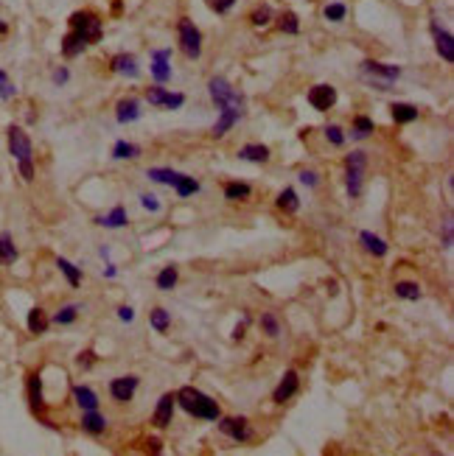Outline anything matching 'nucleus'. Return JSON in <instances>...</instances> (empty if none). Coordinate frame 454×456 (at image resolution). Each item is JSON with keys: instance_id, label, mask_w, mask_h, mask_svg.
<instances>
[{"instance_id": "19", "label": "nucleus", "mask_w": 454, "mask_h": 456, "mask_svg": "<svg viewBox=\"0 0 454 456\" xmlns=\"http://www.w3.org/2000/svg\"><path fill=\"white\" fill-rule=\"evenodd\" d=\"M28 403H31V412L42 415L45 412V397H42V378L37 373L28 375Z\"/></svg>"}, {"instance_id": "56", "label": "nucleus", "mask_w": 454, "mask_h": 456, "mask_svg": "<svg viewBox=\"0 0 454 456\" xmlns=\"http://www.w3.org/2000/svg\"><path fill=\"white\" fill-rule=\"evenodd\" d=\"M6 31H9V26H6L3 20H0V34H6Z\"/></svg>"}, {"instance_id": "26", "label": "nucleus", "mask_w": 454, "mask_h": 456, "mask_svg": "<svg viewBox=\"0 0 454 456\" xmlns=\"http://www.w3.org/2000/svg\"><path fill=\"white\" fill-rule=\"evenodd\" d=\"M373 132H376L373 118H368V115H357V118H353V126H350V140H368Z\"/></svg>"}, {"instance_id": "35", "label": "nucleus", "mask_w": 454, "mask_h": 456, "mask_svg": "<svg viewBox=\"0 0 454 456\" xmlns=\"http://www.w3.org/2000/svg\"><path fill=\"white\" fill-rule=\"evenodd\" d=\"M252 196V188L247 182H227L225 185V199L227 201H247Z\"/></svg>"}, {"instance_id": "20", "label": "nucleus", "mask_w": 454, "mask_h": 456, "mask_svg": "<svg viewBox=\"0 0 454 456\" xmlns=\"http://www.w3.org/2000/svg\"><path fill=\"white\" fill-rule=\"evenodd\" d=\"M82 428L87 431V434H93V437H98V434H104L107 431V417L101 415L98 409H90V412H82Z\"/></svg>"}, {"instance_id": "55", "label": "nucleus", "mask_w": 454, "mask_h": 456, "mask_svg": "<svg viewBox=\"0 0 454 456\" xmlns=\"http://www.w3.org/2000/svg\"><path fill=\"white\" fill-rule=\"evenodd\" d=\"M115 275H118L115 264H107V269H104V277H115Z\"/></svg>"}, {"instance_id": "49", "label": "nucleus", "mask_w": 454, "mask_h": 456, "mask_svg": "<svg viewBox=\"0 0 454 456\" xmlns=\"http://www.w3.org/2000/svg\"><path fill=\"white\" fill-rule=\"evenodd\" d=\"M451 230H454V224L446 221V224H443V249H451V244H454V232H451Z\"/></svg>"}, {"instance_id": "25", "label": "nucleus", "mask_w": 454, "mask_h": 456, "mask_svg": "<svg viewBox=\"0 0 454 456\" xmlns=\"http://www.w3.org/2000/svg\"><path fill=\"white\" fill-rule=\"evenodd\" d=\"M113 70L121 73V76H129V79H138L140 76V68H138V59L132 54H118L113 59Z\"/></svg>"}, {"instance_id": "53", "label": "nucleus", "mask_w": 454, "mask_h": 456, "mask_svg": "<svg viewBox=\"0 0 454 456\" xmlns=\"http://www.w3.org/2000/svg\"><path fill=\"white\" fill-rule=\"evenodd\" d=\"M12 95H15V87L3 79V81H0V98H12Z\"/></svg>"}, {"instance_id": "33", "label": "nucleus", "mask_w": 454, "mask_h": 456, "mask_svg": "<svg viewBox=\"0 0 454 456\" xmlns=\"http://www.w3.org/2000/svg\"><path fill=\"white\" fill-rule=\"evenodd\" d=\"M146 177H149L151 182H160V185L174 188V185H177V179H180L182 174H180V171H174V168H149V171H146Z\"/></svg>"}, {"instance_id": "18", "label": "nucleus", "mask_w": 454, "mask_h": 456, "mask_svg": "<svg viewBox=\"0 0 454 456\" xmlns=\"http://www.w3.org/2000/svg\"><path fill=\"white\" fill-rule=\"evenodd\" d=\"M238 160H244V163H256V166H264V163H269V148H267V146H261V143H247V146H241V148H238Z\"/></svg>"}, {"instance_id": "14", "label": "nucleus", "mask_w": 454, "mask_h": 456, "mask_svg": "<svg viewBox=\"0 0 454 456\" xmlns=\"http://www.w3.org/2000/svg\"><path fill=\"white\" fill-rule=\"evenodd\" d=\"M297 392H300V375H297V370H286L283 378H281V384H278L275 392H272V400H275V403H286V400H292Z\"/></svg>"}, {"instance_id": "16", "label": "nucleus", "mask_w": 454, "mask_h": 456, "mask_svg": "<svg viewBox=\"0 0 454 456\" xmlns=\"http://www.w3.org/2000/svg\"><path fill=\"white\" fill-rule=\"evenodd\" d=\"M138 118H140V101L138 98H121L118 107H115V121L121 126H126V123H135Z\"/></svg>"}, {"instance_id": "11", "label": "nucleus", "mask_w": 454, "mask_h": 456, "mask_svg": "<svg viewBox=\"0 0 454 456\" xmlns=\"http://www.w3.org/2000/svg\"><path fill=\"white\" fill-rule=\"evenodd\" d=\"M138 386H140V378H138V375L113 378V381H110V397H113L115 403H129V400L135 397Z\"/></svg>"}, {"instance_id": "13", "label": "nucleus", "mask_w": 454, "mask_h": 456, "mask_svg": "<svg viewBox=\"0 0 454 456\" xmlns=\"http://www.w3.org/2000/svg\"><path fill=\"white\" fill-rule=\"evenodd\" d=\"M149 70H151V79H155L158 84L171 81V50H169V48L155 50V54H151V65H149Z\"/></svg>"}, {"instance_id": "12", "label": "nucleus", "mask_w": 454, "mask_h": 456, "mask_svg": "<svg viewBox=\"0 0 454 456\" xmlns=\"http://www.w3.org/2000/svg\"><path fill=\"white\" fill-rule=\"evenodd\" d=\"M174 409H177V395L174 392L160 395L158 406H155V415H151V423H155L158 428H169L171 420H174Z\"/></svg>"}, {"instance_id": "52", "label": "nucleus", "mask_w": 454, "mask_h": 456, "mask_svg": "<svg viewBox=\"0 0 454 456\" xmlns=\"http://www.w3.org/2000/svg\"><path fill=\"white\" fill-rule=\"evenodd\" d=\"M68 79H70V73H68V68H59L57 73H54V81L62 87V84H68Z\"/></svg>"}, {"instance_id": "8", "label": "nucleus", "mask_w": 454, "mask_h": 456, "mask_svg": "<svg viewBox=\"0 0 454 456\" xmlns=\"http://www.w3.org/2000/svg\"><path fill=\"white\" fill-rule=\"evenodd\" d=\"M146 101L151 107H163V110H182L185 104V95L182 92H169L166 87H149L146 90Z\"/></svg>"}, {"instance_id": "10", "label": "nucleus", "mask_w": 454, "mask_h": 456, "mask_svg": "<svg viewBox=\"0 0 454 456\" xmlns=\"http://www.w3.org/2000/svg\"><path fill=\"white\" fill-rule=\"evenodd\" d=\"M306 98H309L312 110L328 112V110H334V104H337V87H331V84H314V87L309 90Z\"/></svg>"}, {"instance_id": "45", "label": "nucleus", "mask_w": 454, "mask_h": 456, "mask_svg": "<svg viewBox=\"0 0 454 456\" xmlns=\"http://www.w3.org/2000/svg\"><path fill=\"white\" fill-rule=\"evenodd\" d=\"M140 205H143V210H149V213H160V210H163V205L158 201L155 193H140Z\"/></svg>"}, {"instance_id": "27", "label": "nucleus", "mask_w": 454, "mask_h": 456, "mask_svg": "<svg viewBox=\"0 0 454 456\" xmlns=\"http://www.w3.org/2000/svg\"><path fill=\"white\" fill-rule=\"evenodd\" d=\"M126 221H129V216H126V208L124 205H115L107 216L98 219V224L107 227V230H121V227H126Z\"/></svg>"}, {"instance_id": "22", "label": "nucleus", "mask_w": 454, "mask_h": 456, "mask_svg": "<svg viewBox=\"0 0 454 456\" xmlns=\"http://www.w3.org/2000/svg\"><path fill=\"white\" fill-rule=\"evenodd\" d=\"M390 115H392V121L398 123V126H407V123H413V121H418V107H413V104H404V101H395V104L390 107Z\"/></svg>"}, {"instance_id": "34", "label": "nucleus", "mask_w": 454, "mask_h": 456, "mask_svg": "<svg viewBox=\"0 0 454 456\" xmlns=\"http://www.w3.org/2000/svg\"><path fill=\"white\" fill-rule=\"evenodd\" d=\"M15 261H17V246H15L12 235L9 232H0V264L9 266Z\"/></svg>"}, {"instance_id": "23", "label": "nucleus", "mask_w": 454, "mask_h": 456, "mask_svg": "<svg viewBox=\"0 0 454 456\" xmlns=\"http://www.w3.org/2000/svg\"><path fill=\"white\" fill-rule=\"evenodd\" d=\"M73 400H76V406H79L82 412L98 409V395H95L90 386H84V384H76V386H73Z\"/></svg>"}, {"instance_id": "36", "label": "nucleus", "mask_w": 454, "mask_h": 456, "mask_svg": "<svg viewBox=\"0 0 454 456\" xmlns=\"http://www.w3.org/2000/svg\"><path fill=\"white\" fill-rule=\"evenodd\" d=\"M57 266H59V272L65 275V280L70 283V288H79V286H82V269H79V266H73L68 258H57Z\"/></svg>"}, {"instance_id": "24", "label": "nucleus", "mask_w": 454, "mask_h": 456, "mask_svg": "<svg viewBox=\"0 0 454 456\" xmlns=\"http://www.w3.org/2000/svg\"><path fill=\"white\" fill-rule=\"evenodd\" d=\"M275 208H278L281 213H286V216L297 213V210H300V199H297V190H294V188H283V190L278 193V199H275Z\"/></svg>"}, {"instance_id": "32", "label": "nucleus", "mask_w": 454, "mask_h": 456, "mask_svg": "<svg viewBox=\"0 0 454 456\" xmlns=\"http://www.w3.org/2000/svg\"><path fill=\"white\" fill-rule=\"evenodd\" d=\"M26 325H28V330H31L34 336H42V333L50 328V319L45 317V311H42V308H31V311H28Z\"/></svg>"}, {"instance_id": "51", "label": "nucleus", "mask_w": 454, "mask_h": 456, "mask_svg": "<svg viewBox=\"0 0 454 456\" xmlns=\"http://www.w3.org/2000/svg\"><path fill=\"white\" fill-rule=\"evenodd\" d=\"M118 319H121V322H132V319H135V308L121 306V308H118Z\"/></svg>"}, {"instance_id": "9", "label": "nucleus", "mask_w": 454, "mask_h": 456, "mask_svg": "<svg viewBox=\"0 0 454 456\" xmlns=\"http://www.w3.org/2000/svg\"><path fill=\"white\" fill-rule=\"evenodd\" d=\"M219 431L225 437H230L233 442H249L252 439V428L247 417H219Z\"/></svg>"}, {"instance_id": "21", "label": "nucleus", "mask_w": 454, "mask_h": 456, "mask_svg": "<svg viewBox=\"0 0 454 456\" xmlns=\"http://www.w3.org/2000/svg\"><path fill=\"white\" fill-rule=\"evenodd\" d=\"M359 241H362V246L370 252L373 258H384L387 252H390V244L384 241V238H379V235H373L370 230H362L359 232Z\"/></svg>"}, {"instance_id": "39", "label": "nucleus", "mask_w": 454, "mask_h": 456, "mask_svg": "<svg viewBox=\"0 0 454 456\" xmlns=\"http://www.w3.org/2000/svg\"><path fill=\"white\" fill-rule=\"evenodd\" d=\"M79 306H65V308H59L57 314H54V319H50V322H54V325H73L76 319H79Z\"/></svg>"}, {"instance_id": "29", "label": "nucleus", "mask_w": 454, "mask_h": 456, "mask_svg": "<svg viewBox=\"0 0 454 456\" xmlns=\"http://www.w3.org/2000/svg\"><path fill=\"white\" fill-rule=\"evenodd\" d=\"M392 288H395V297H398V299H410V302H418V299L424 297V291H421V286H418L415 280H398Z\"/></svg>"}, {"instance_id": "30", "label": "nucleus", "mask_w": 454, "mask_h": 456, "mask_svg": "<svg viewBox=\"0 0 454 456\" xmlns=\"http://www.w3.org/2000/svg\"><path fill=\"white\" fill-rule=\"evenodd\" d=\"M143 155V148L138 143H129V140H118L113 146V157L115 160H138Z\"/></svg>"}, {"instance_id": "57", "label": "nucleus", "mask_w": 454, "mask_h": 456, "mask_svg": "<svg viewBox=\"0 0 454 456\" xmlns=\"http://www.w3.org/2000/svg\"><path fill=\"white\" fill-rule=\"evenodd\" d=\"M3 79H6V73H3V70H0V81H3Z\"/></svg>"}, {"instance_id": "28", "label": "nucleus", "mask_w": 454, "mask_h": 456, "mask_svg": "<svg viewBox=\"0 0 454 456\" xmlns=\"http://www.w3.org/2000/svg\"><path fill=\"white\" fill-rule=\"evenodd\" d=\"M84 48H87V42H84V37H82V34H76V31H68V34L62 37V54H65L68 59L79 57Z\"/></svg>"}, {"instance_id": "1", "label": "nucleus", "mask_w": 454, "mask_h": 456, "mask_svg": "<svg viewBox=\"0 0 454 456\" xmlns=\"http://www.w3.org/2000/svg\"><path fill=\"white\" fill-rule=\"evenodd\" d=\"M174 395H177V406H180L185 415L196 417V420H211V423H216V420L222 417L219 403H216L214 397H208L202 389H196V386H182V389L174 392Z\"/></svg>"}, {"instance_id": "42", "label": "nucleus", "mask_w": 454, "mask_h": 456, "mask_svg": "<svg viewBox=\"0 0 454 456\" xmlns=\"http://www.w3.org/2000/svg\"><path fill=\"white\" fill-rule=\"evenodd\" d=\"M325 140H328L331 146L342 148V146H345V140H348V135H345V129H342V126H337V123H328V126H325Z\"/></svg>"}, {"instance_id": "38", "label": "nucleus", "mask_w": 454, "mask_h": 456, "mask_svg": "<svg viewBox=\"0 0 454 456\" xmlns=\"http://www.w3.org/2000/svg\"><path fill=\"white\" fill-rule=\"evenodd\" d=\"M174 190H177V196H180V199H188V196H193V193H199V182H196L193 177H188V174H182V177L177 179V185H174Z\"/></svg>"}, {"instance_id": "31", "label": "nucleus", "mask_w": 454, "mask_h": 456, "mask_svg": "<svg viewBox=\"0 0 454 456\" xmlns=\"http://www.w3.org/2000/svg\"><path fill=\"white\" fill-rule=\"evenodd\" d=\"M177 280H180V269L171 264V266H163V269L158 272V277H155V286H158L160 291H171V288L177 286Z\"/></svg>"}, {"instance_id": "4", "label": "nucleus", "mask_w": 454, "mask_h": 456, "mask_svg": "<svg viewBox=\"0 0 454 456\" xmlns=\"http://www.w3.org/2000/svg\"><path fill=\"white\" fill-rule=\"evenodd\" d=\"M362 79L376 87V90H390L398 79H401V68L398 65H384V62H362Z\"/></svg>"}, {"instance_id": "6", "label": "nucleus", "mask_w": 454, "mask_h": 456, "mask_svg": "<svg viewBox=\"0 0 454 456\" xmlns=\"http://www.w3.org/2000/svg\"><path fill=\"white\" fill-rule=\"evenodd\" d=\"M70 31L82 34L84 42L93 45V42L101 39V20H98V14H93V12H73V14H70Z\"/></svg>"}, {"instance_id": "3", "label": "nucleus", "mask_w": 454, "mask_h": 456, "mask_svg": "<svg viewBox=\"0 0 454 456\" xmlns=\"http://www.w3.org/2000/svg\"><path fill=\"white\" fill-rule=\"evenodd\" d=\"M9 151L20 163V174L26 182L34 179V160H31V140L20 126H9Z\"/></svg>"}, {"instance_id": "44", "label": "nucleus", "mask_w": 454, "mask_h": 456, "mask_svg": "<svg viewBox=\"0 0 454 456\" xmlns=\"http://www.w3.org/2000/svg\"><path fill=\"white\" fill-rule=\"evenodd\" d=\"M249 20H252V26H256V28H264V26L272 23V9L269 6H261V9H256V12L249 14Z\"/></svg>"}, {"instance_id": "37", "label": "nucleus", "mask_w": 454, "mask_h": 456, "mask_svg": "<svg viewBox=\"0 0 454 456\" xmlns=\"http://www.w3.org/2000/svg\"><path fill=\"white\" fill-rule=\"evenodd\" d=\"M149 322H151V328H155L158 333H166L169 328H171V311H166V308H155L149 314Z\"/></svg>"}, {"instance_id": "5", "label": "nucleus", "mask_w": 454, "mask_h": 456, "mask_svg": "<svg viewBox=\"0 0 454 456\" xmlns=\"http://www.w3.org/2000/svg\"><path fill=\"white\" fill-rule=\"evenodd\" d=\"M208 92H211V101L216 104V110H225V107H236V110H244V92H238L227 79L222 76H214L208 81Z\"/></svg>"}, {"instance_id": "43", "label": "nucleus", "mask_w": 454, "mask_h": 456, "mask_svg": "<svg viewBox=\"0 0 454 456\" xmlns=\"http://www.w3.org/2000/svg\"><path fill=\"white\" fill-rule=\"evenodd\" d=\"M323 14H325V20H328V23H342V20H345V14H348V6H345V3H328Z\"/></svg>"}, {"instance_id": "54", "label": "nucleus", "mask_w": 454, "mask_h": 456, "mask_svg": "<svg viewBox=\"0 0 454 456\" xmlns=\"http://www.w3.org/2000/svg\"><path fill=\"white\" fill-rule=\"evenodd\" d=\"M149 445H151V450H155V453L163 450V442H160V439H149Z\"/></svg>"}, {"instance_id": "46", "label": "nucleus", "mask_w": 454, "mask_h": 456, "mask_svg": "<svg viewBox=\"0 0 454 456\" xmlns=\"http://www.w3.org/2000/svg\"><path fill=\"white\" fill-rule=\"evenodd\" d=\"M208 6H211L216 14H227V12L236 6V0H208Z\"/></svg>"}, {"instance_id": "48", "label": "nucleus", "mask_w": 454, "mask_h": 456, "mask_svg": "<svg viewBox=\"0 0 454 456\" xmlns=\"http://www.w3.org/2000/svg\"><path fill=\"white\" fill-rule=\"evenodd\" d=\"M93 364H95V353H93V350H84L82 356H79V367H82V370H90Z\"/></svg>"}, {"instance_id": "50", "label": "nucleus", "mask_w": 454, "mask_h": 456, "mask_svg": "<svg viewBox=\"0 0 454 456\" xmlns=\"http://www.w3.org/2000/svg\"><path fill=\"white\" fill-rule=\"evenodd\" d=\"M247 325H249V317L244 314V317H241V322L233 328V339H236V341H241V339H244V330H247Z\"/></svg>"}, {"instance_id": "41", "label": "nucleus", "mask_w": 454, "mask_h": 456, "mask_svg": "<svg viewBox=\"0 0 454 456\" xmlns=\"http://www.w3.org/2000/svg\"><path fill=\"white\" fill-rule=\"evenodd\" d=\"M278 28H281L283 34H297V31H300L297 14H294V12H283V14L278 17Z\"/></svg>"}, {"instance_id": "17", "label": "nucleus", "mask_w": 454, "mask_h": 456, "mask_svg": "<svg viewBox=\"0 0 454 456\" xmlns=\"http://www.w3.org/2000/svg\"><path fill=\"white\" fill-rule=\"evenodd\" d=\"M432 34H435V48L443 62H454V37L443 28H437V23H432Z\"/></svg>"}, {"instance_id": "2", "label": "nucleus", "mask_w": 454, "mask_h": 456, "mask_svg": "<svg viewBox=\"0 0 454 456\" xmlns=\"http://www.w3.org/2000/svg\"><path fill=\"white\" fill-rule=\"evenodd\" d=\"M365 171H368V151L357 148L345 157V190L350 199H359L365 193Z\"/></svg>"}, {"instance_id": "7", "label": "nucleus", "mask_w": 454, "mask_h": 456, "mask_svg": "<svg viewBox=\"0 0 454 456\" xmlns=\"http://www.w3.org/2000/svg\"><path fill=\"white\" fill-rule=\"evenodd\" d=\"M177 31H180V48H182V54H185L188 59H199V57H202V31H199L188 17L180 20Z\"/></svg>"}, {"instance_id": "47", "label": "nucleus", "mask_w": 454, "mask_h": 456, "mask_svg": "<svg viewBox=\"0 0 454 456\" xmlns=\"http://www.w3.org/2000/svg\"><path fill=\"white\" fill-rule=\"evenodd\" d=\"M297 179L306 185V188H317V185H320V174H317V171H300Z\"/></svg>"}, {"instance_id": "40", "label": "nucleus", "mask_w": 454, "mask_h": 456, "mask_svg": "<svg viewBox=\"0 0 454 456\" xmlns=\"http://www.w3.org/2000/svg\"><path fill=\"white\" fill-rule=\"evenodd\" d=\"M261 330L269 336V339H275V336H281V322H278V317L272 314V311H267V314H261Z\"/></svg>"}, {"instance_id": "15", "label": "nucleus", "mask_w": 454, "mask_h": 456, "mask_svg": "<svg viewBox=\"0 0 454 456\" xmlns=\"http://www.w3.org/2000/svg\"><path fill=\"white\" fill-rule=\"evenodd\" d=\"M241 118H244V110H236V107H225V110H219V121L214 123V132H211V135H214L216 140L225 137V135H227Z\"/></svg>"}]
</instances>
